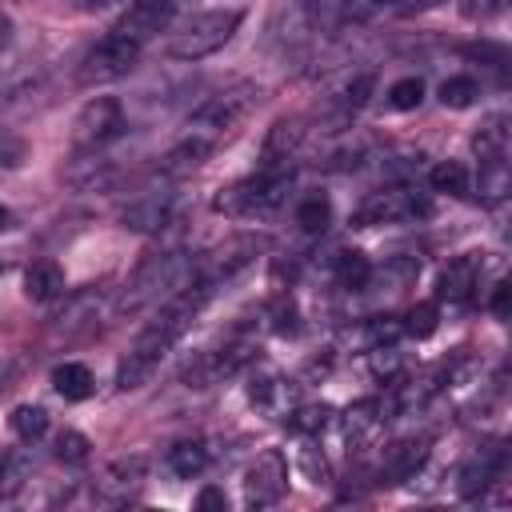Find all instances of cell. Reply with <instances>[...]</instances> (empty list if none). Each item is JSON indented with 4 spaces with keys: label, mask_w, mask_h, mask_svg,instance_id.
<instances>
[{
    "label": "cell",
    "mask_w": 512,
    "mask_h": 512,
    "mask_svg": "<svg viewBox=\"0 0 512 512\" xmlns=\"http://www.w3.org/2000/svg\"><path fill=\"white\" fill-rule=\"evenodd\" d=\"M196 280V260H188L180 248H164V252H152L144 256V264L132 272L116 312H140L156 300H168L172 292H180L184 284Z\"/></svg>",
    "instance_id": "1"
},
{
    "label": "cell",
    "mask_w": 512,
    "mask_h": 512,
    "mask_svg": "<svg viewBox=\"0 0 512 512\" xmlns=\"http://www.w3.org/2000/svg\"><path fill=\"white\" fill-rule=\"evenodd\" d=\"M240 24H244V12H240V8H212V12H200V16L184 20L180 32H172V40H168V56H172V60H188V64H196V60L220 52V48L236 36Z\"/></svg>",
    "instance_id": "2"
},
{
    "label": "cell",
    "mask_w": 512,
    "mask_h": 512,
    "mask_svg": "<svg viewBox=\"0 0 512 512\" xmlns=\"http://www.w3.org/2000/svg\"><path fill=\"white\" fill-rule=\"evenodd\" d=\"M288 184H292V168H260L256 176L220 188L212 208L224 216H268L280 208Z\"/></svg>",
    "instance_id": "3"
},
{
    "label": "cell",
    "mask_w": 512,
    "mask_h": 512,
    "mask_svg": "<svg viewBox=\"0 0 512 512\" xmlns=\"http://www.w3.org/2000/svg\"><path fill=\"white\" fill-rule=\"evenodd\" d=\"M256 100H260V88H256V84H236V88H228V92L208 96V100L188 116V136H200V140H208V144L216 148L224 136L236 132V124L256 108Z\"/></svg>",
    "instance_id": "4"
},
{
    "label": "cell",
    "mask_w": 512,
    "mask_h": 512,
    "mask_svg": "<svg viewBox=\"0 0 512 512\" xmlns=\"http://www.w3.org/2000/svg\"><path fill=\"white\" fill-rule=\"evenodd\" d=\"M136 64H140V40H132L124 32H108L104 40H96L84 52L76 80L80 84H112V80H124Z\"/></svg>",
    "instance_id": "5"
},
{
    "label": "cell",
    "mask_w": 512,
    "mask_h": 512,
    "mask_svg": "<svg viewBox=\"0 0 512 512\" xmlns=\"http://www.w3.org/2000/svg\"><path fill=\"white\" fill-rule=\"evenodd\" d=\"M268 248V240L264 236H256V232H240V236H228L224 244H216L204 260H196V276L200 280H208L212 288L220 284V280H232L236 272H244L260 252Z\"/></svg>",
    "instance_id": "6"
},
{
    "label": "cell",
    "mask_w": 512,
    "mask_h": 512,
    "mask_svg": "<svg viewBox=\"0 0 512 512\" xmlns=\"http://www.w3.org/2000/svg\"><path fill=\"white\" fill-rule=\"evenodd\" d=\"M124 132V104L116 96L88 100L72 120V144L76 148H104Z\"/></svg>",
    "instance_id": "7"
},
{
    "label": "cell",
    "mask_w": 512,
    "mask_h": 512,
    "mask_svg": "<svg viewBox=\"0 0 512 512\" xmlns=\"http://www.w3.org/2000/svg\"><path fill=\"white\" fill-rule=\"evenodd\" d=\"M416 216H428V200L416 196L412 188H384V192H372L360 208H356V224L360 228H376V224H400V220H416Z\"/></svg>",
    "instance_id": "8"
},
{
    "label": "cell",
    "mask_w": 512,
    "mask_h": 512,
    "mask_svg": "<svg viewBox=\"0 0 512 512\" xmlns=\"http://www.w3.org/2000/svg\"><path fill=\"white\" fill-rule=\"evenodd\" d=\"M120 220L132 232H160V228L176 224V192L164 184H148L120 208Z\"/></svg>",
    "instance_id": "9"
},
{
    "label": "cell",
    "mask_w": 512,
    "mask_h": 512,
    "mask_svg": "<svg viewBox=\"0 0 512 512\" xmlns=\"http://www.w3.org/2000/svg\"><path fill=\"white\" fill-rule=\"evenodd\" d=\"M104 320V296L100 292H72L64 296V308L52 316V336L64 344L88 340Z\"/></svg>",
    "instance_id": "10"
},
{
    "label": "cell",
    "mask_w": 512,
    "mask_h": 512,
    "mask_svg": "<svg viewBox=\"0 0 512 512\" xmlns=\"http://www.w3.org/2000/svg\"><path fill=\"white\" fill-rule=\"evenodd\" d=\"M284 488H288V460L280 448H264L244 476V500L252 508H272L284 496Z\"/></svg>",
    "instance_id": "11"
},
{
    "label": "cell",
    "mask_w": 512,
    "mask_h": 512,
    "mask_svg": "<svg viewBox=\"0 0 512 512\" xmlns=\"http://www.w3.org/2000/svg\"><path fill=\"white\" fill-rule=\"evenodd\" d=\"M144 480H148V460L144 456H120L108 468H100V476L92 484V496L100 504H128V500H136Z\"/></svg>",
    "instance_id": "12"
},
{
    "label": "cell",
    "mask_w": 512,
    "mask_h": 512,
    "mask_svg": "<svg viewBox=\"0 0 512 512\" xmlns=\"http://www.w3.org/2000/svg\"><path fill=\"white\" fill-rule=\"evenodd\" d=\"M504 464H508L504 444H484L480 452H472V456L460 464V472H456V492H460L464 500L484 496L492 484L504 480Z\"/></svg>",
    "instance_id": "13"
},
{
    "label": "cell",
    "mask_w": 512,
    "mask_h": 512,
    "mask_svg": "<svg viewBox=\"0 0 512 512\" xmlns=\"http://www.w3.org/2000/svg\"><path fill=\"white\" fill-rule=\"evenodd\" d=\"M480 276H484V256H480V252H460V256H452V260H448V268L440 272L436 300L464 304V300L480 288Z\"/></svg>",
    "instance_id": "14"
},
{
    "label": "cell",
    "mask_w": 512,
    "mask_h": 512,
    "mask_svg": "<svg viewBox=\"0 0 512 512\" xmlns=\"http://www.w3.org/2000/svg\"><path fill=\"white\" fill-rule=\"evenodd\" d=\"M172 16H176V0H128L116 32H124V36H132V40L144 44L148 36L164 32L172 24Z\"/></svg>",
    "instance_id": "15"
},
{
    "label": "cell",
    "mask_w": 512,
    "mask_h": 512,
    "mask_svg": "<svg viewBox=\"0 0 512 512\" xmlns=\"http://www.w3.org/2000/svg\"><path fill=\"white\" fill-rule=\"evenodd\" d=\"M300 140H304V124L300 120H276L268 128L264 144H260V160H264L260 168H292L288 160L296 156Z\"/></svg>",
    "instance_id": "16"
},
{
    "label": "cell",
    "mask_w": 512,
    "mask_h": 512,
    "mask_svg": "<svg viewBox=\"0 0 512 512\" xmlns=\"http://www.w3.org/2000/svg\"><path fill=\"white\" fill-rule=\"evenodd\" d=\"M428 456V440H400L384 452V464H380V480L384 484H400V480H412L416 468L424 464Z\"/></svg>",
    "instance_id": "17"
},
{
    "label": "cell",
    "mask_w": 512,
    "mask_h": 512,
    "mask_svg": "<svg viewBox=\"0 0 512 512\" xmlns=\"http://www.w3.org/2000/svg\"><path fill=\"white\" fill-rule=\"evenodd\" d=\"M472 152L480 164H496V160H508V116L504 112H492L476 136H472Z\"/></svg>",
    "instance_id": "18"
},
{
    "label": "cell",
    "mask_w": 512,
    "mask_h": 512,
    "mask_svg": "<svg viewBox=\"0 0 512 512\" xmlns=\"http://www.w3.org/2000/svg\"><path fill=\"white\" fill-rule=\"evenodd\" d=\"M64 268L56 264V260H32L28 268H24V296L28 300H56V296H64Z\"/></svg>",
    "instance_id": "19"
},
{
    "label": "cell",
    "mask_w": 512,
    "mask_h": 512,
    "mask_svg": "<svg viewBox=\"0 0 512 512\" xmlns=\"http://www.w3.org/2000/svg\"><path fill=\"white\" fill-rule=\"evenodd\" d=\"M64 180H68L76 192H92V188H108V184L116 180V168H112V160H100L96 148H92V156H76V160L64 168Z\"/></svg>",
    "instance_id": "20"
},
{
    "label": "cell",
    "mask_w": 512,
    "mask_h": 512,
    "mask_svg": "<svg viewBox=\"0 0 512 512\" xmlns=\"http://www.w3.org/2000/svg\"><path fill=\"white\" fill-rule=\"evenodd\" d=\"M212 152H216V148H212L208 140H200V136H188V132H184V140L168 148V156H164V164H160V168H164V176H188V172H196Z\"/></svg>",
    "instance_id": "21"
},
{
    "label": "cell",
    "mask_w": 512,
    "mask_h": 512,
    "mask_svg": "<svg viewBox=\"0 0 512 512\" xmlns=\"http://www.w3.org/2000/svg\"><path fill=\"white\" fill-rule=\"evenodd\" d=\"M52 388H56L64 400H88V396L96 392V376H92L88 364L64 360V364L52 368Z\"/></svg>",
    "instance_id": "22"
},
{
    "label": "cell",
    "mask_w": 512,
    "mask_h": 512,
    "mask_svg": "<svg viewBox=\"0 0 512 512\" xmlns=\"http://www.w3.org/2000/svg\"><path fill=\"white\" fill-rule=\"evenodd\" d=\"M384 420H388L384 400H360V404L348 408V416H344V432H348L352 444H360V440H368Z\"/></svg>",
    "instance_id": "23"
},
{
    "label": "cell",
    "mask_w": 512,
    "mask_h": 512,
    "mask_svg": "<svg viewBox=\"0 0 512 512\" xmlns=\"http://www.w3.org/2000/svg\"><path fill=\"white\" fill-rule=\"evenodd\" d=\"M168 468L176 476H184V480L200 476L208 468V444L204 440H180V444H172L168 448Z\"/></svg>",
    "instance_id": "24"
},
{
    "label": "cell",
    "mask_w": 512,
    "mask_h": 512,
    "mask_svg": "<svg viewBox=\"0 0 512 512\" xmlns=\"http://www.w3.org/2000/svg\"><path fill=\"white\" fill-rule=\"evenodd\" d=\"M32 476V460L24 452H0V500H12Z\"/></svg>",
    "instance_id": "25"
},
{
    "label": "cell",
    "mask_w": 512,
    "mask_h": 512,
    "mask_svg": "<svg viewBox=\"0 0 512 512\" xmlns=\"http://www.w3.org/2000/svg\"><path fill=\"white\" fill-rule=\"evenodd\" d=\"M368 280H372V264H368L364 252L352 248V252H340V256H336V284H340V288L360 292Z\"/></svg>",
    "instance_id": "26"
},
{
    "label": "cell",
    "mask_w": 512,
    "mask_h": 512,
    "mask_svg": "<svg viewBox=\"0 0 512 512\" xmlns=\"http://www.w3.org/2000/svg\"><path fill=\"white\" fill-rule=\"evenodd\" d=\"M328 220H332V204H328V196L312 192V196H304V200L296 204V224H300L308 236H320V232L328 228Z\"/></svg>",
    "instance_id": "27"
},
{
    "label": "cell",
    "mask_w": 512,
    "mask_h": 512,
    "mask_svg": "<svg viewBox=\"0 0 512 512\" xmlns=\"http://www.w3.org/2000/svg\"><path fill=\"white\" fill-rule=\"evenodd\" d=\"M428 184H432L436 192H448V196H464V192H468V168H464L460 160H440V164H432V172H428Z\"/></svg>",
    "instance_id": "28"
},
{
    "label": "cell",
    "mask_w": 512,
    "mask_h": 512,
    "mask_svg": "<svg viewBox=\"0 0 512 512\" xmlns=\"http://www.w3.org/2000/svg\"><path fill=\"white\" fill-rule=\"evenodd\" d=\"M8 424H12V432L20 436V440H40L44 432H48V412L40 408V404H20V408H12V416H8Z\"/></svg>",
    "instance_id": "29"
},
{
    "label": "cell",
    "mask_w": 512,
    "mask_h": 512,
    "mask_svg": "<svg viewBox=\"0 0 512 512\" xmlns=\"http://www.w3.org/2000/svg\"><path fill=\"white\" fill-rule=\"evenodd\" d=\"M476 96H480V84L472 76H448L440 84V104L444 108H472Z\"/></svg>",
    "instance_id": "30"
},
{
    "label": "cell",
    "mask_w": 512,
    "mask_h": 512,
    "mask_svg": "<svg viewBox=\"0 0 512 512\" xmlns=\"http://www.w3.org/2000/svg\"><path fill=\"white\" fill-rule=\"evenodd\" d=\"M512 188V176H508V160H496V164H480V196L488 204L504 200Z\"/></svg>",
    "instance_id": "31"
},
{
    "label": "cell",
    "mask_w": 512,
    "mask_h": 512,
    "mask_svg": "<svg viewBox=\"0 0 512 512\" xmlns=\"http://www.w3.org/2000/svg\"><path fill=\"white\" fill-rule=\"evenodd\" d=\"M420 100H424V80H420V76H400V80L388 88V104H392L396 112H412V108H420Z\"/></svg>",
    "instance_id": "32"
},
{
    "label": "cell",
    "mask_w": 512,
    "mask_h": 512,
    "mask_svg": "<svg viewBox=\"0 0 512 512\" xmlns=\"http://www.w3.org/2000/svg\"><path fill=\"white\" fill-rule=\"evenodd\" d=\"M88 456H92V444H88L84 432L64 428V432L56 436V460H64V464H84Z\"/></svg>",
    "instance_id": "33"
},
{
    "label": "cell",
    "mask_w": 512,
    "mask_h": 512,
    "mask_svg": "<svg viewBox=\"0 0 512 512\" xmlns=\"http://www.w3.org/2000/svg\"><path fill=\"white\" fill-rule=\"evenodd\" d=\"M440 300H424V304H416L408 316H404V332L408 336H416V340H424V336H432L436 332V316H440V308H436Z\"/></svg>",
    "instance_id": "34"
},
{
    "label": "cell",
    "mask_w": 512,
    "mask_h": 512,
    "mask_svg": "<svg viewBox=\"0 0 512 512\" xmlns=\"http://www.w3.org/2000/svg\"><path fill=\"white\" fill-rule=\"evenodd\" d=\"M372 72H356L348 84H344V92H340V108L344 112H356V108H364L368 104V96H372Z\"/></svg>",
    "instance_id": "35"
},
{
    "label": "cell",
    "mask_w": 512,
    "mask_h": 512,
    "mask_svg": "<svg viewBox=\"0 0 512 512\" xmlns=\"http://www.w3.org/2000/svg\"><path fill=\"white\" fill-rule=\"evenodd\" d=\"M288 424H292L296 432H320V428L328 424V408H324V404H308V408H296V412L288 416Z\"/></svg>",
    "instance_id": "36"
},
{
    "label": "cell",
    "mask_w": 512,
    "mask_h": 512,
    "mask_svg": "<svg viewBox=\"0 0 512 512\" xmlns=\"http://www.w3.org/2000/svg\"><path fill=\"white\" fill-rule=\"evenodd\" d=\"M20 160H24V140L0 128V172H4V168H16Z\"/></svg>",
    "instance_id": "37"
},
{
    "label": "cell",
    "mask_w": 512,
    "mask_h": 512,
    "mask_svg": "<svg viewBox=\"0 0 512 512\" xmlns=\"http://www.w3.org/2000/svg\"><path fill=\"white\" fill-rule=\"evenodd\" d=\"M276 388H280V380H276L272 372H260V376H252L248 396H252V404H268V400L276 396Z\"/></svg>",
    "instance_id": "38"
},
{
    "label": "cell",
    "mask_w": 512,
    "mask_h": 512,
    "mask_svg": "<svg viewBox=\"0 0 512 512\" xmlns=\"http://www.w3.org/2000/svg\"><path fill=\"white\" fill-rule=\"evenodd\" d=\"M272 316H276V320H272L276 332H296V304H292V300L280 296V300L272 304Z\"/></svg>",
    "instance_id": "39"
},
{
    "label": "cell",
    "mask_w": 512,
    "mask_h": 512,
    "mask_svg": "<svg viewBox=\"0 0 512 512\" xmlns=\"http://www.w3.org/2000/svg\"><path fill=\"white\" fill-rule=\"evenodd\" d=\"M488 308L504 320L508 312H512V288H508V280H496V288H492V300H488Z\"/></svg>",
    "instance_id": "40"
},
{
    "label": "cell",
    "mask_w": 512,
    "mask_h": 512,
    "mask_svg": "<svg viewBox=\"0 0 512 512\" xmlns=\"http://www.w3.org/2000/svg\"><path fill=\"white\" fill-rule=\"evenodd\" d=\"M300 464H304V472H308L316 484H320V480H328V464H324V456H316V448H304Z\"/></svg>",
    "instance_id": "41"
},
{
    "label": "cell",
    "mask_w": 512,
    "mask_h": 512,
    "mask_svg": "<svg viewBox=\"0 0 512 512\" xmlns=\"http://www.w3.org/2000/svg\"><path fill=\"white\" fill-rule=\"evenodd\" d=\"M196 508H204V512H212V508L224 512V508H228V496H224L220 488H204V492L196 496Z\"/></svg>",
    "instance_id": "42"
},
{
    "label": "cell",
    "mask_w": 512,
    "mask_h": 512,
    "mask_svg": "<svg viewBox=\"0 0 512 512\" xmlns=\"http://www.w3.org/2000/svg\"><path fill=\"white\" fill-rule=\"evenodd\" d=\"M8 44H12V16L0 12V48H8Z\"/></svg>",
    "instance_id": "43"
},
{
    "label": "cell",
    "mask_w": 512,
    "mask_h": 512,
    "mask_svg": "<svg viewBox=\"0 0 512 512\" xmlns=\"http://www.w3.org/2000/svg\"><path fill=\"white\" fill-rule=\"evenodd\" d=\"M8 224H12V212H8V208H4V204H0V232H4V228H8Z\"/></svg>",
    "instance_id": "44"
},
{
    "label": "cell",
    "mask_w": 512,
    "mask_h": 512,
    "mask_svg": "<svg viewBox=\"0 0 512 512\" xmlns=\"http://www.w3.org/2000/svg\"><path fill=\"white\" fill-rule=\"evenodd\" d=\"M108 0H84V8H104Z\"/></svg>",
    "instance_id": "45"
},
{
    "label": "cell",
    "mask_w": 512,
    "mask_h": 512,
    "mask_svg": "<svg viewBox=\"0 0 512 512\" xmlns=\"http://www.w3.org/2000/svg\"><path fill=\"white\" fill-rule=\"evenodd\" d=\"M376 4H396V0H376Z\"/></svg>",
    "instance_id": "46"
}]
</instances>
